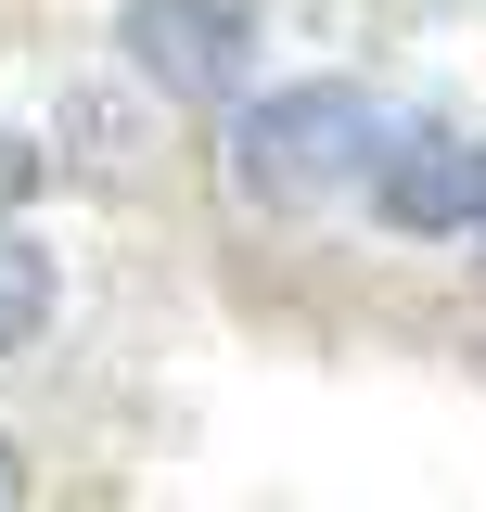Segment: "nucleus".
<instances>
[{"instance_id": "1", "label": "nucleus", "mask_w": 486, "mask_h": 512, "mask_svg": "<svg viewBox=\"0 0 486 512\" xmlns=\"http://www.w3.org/2000/svg\"><path fill=\"white\" fill-rule=\"evenodd\" d=\"M384 167V116H371L346 77H307V90H256L231 116V192L256 205H320Z\"/></svg>"}, {"instance_id": "2", "label": "nucleus", "mask_w": 486, "mask_h": 512, "mask_svg": "<svg viewBox=\"0 0 486 512\" xmlns=\"http://www.w3.org/2000/svg\"><path fill=\"white\" fill-rule=\"evenodd\" d=\"M256 0H128L116 52L167 90V103H243V77H256Z\"/></svg>"}, {"instance_id": "3", "label": "nucleus", "mask_w": 486, "mask_h": 512, "mask_svg": "<svg viewBox=\"0 0 486 512\" xmlns=\"http://www.w3.org/2000/svg\"><path fill=\"white\" fill-rule=\"evenodd\" d=\"M371 192H384L397 231L448 244V231H474V218H486V154H474V141H448V128H410V141H384Z\"/></svg>"}, {"instance_id": "4", "label": "nucleus", "mask_w": 486, "mask_h": 512, "mask_svg": "<svg viewBox=\"0 0 486 512\" xmlns=\"http://www.w3.org/2000/svg\"><path fill=\"white\" fill-rule=\"evenodd\" d=\"M39 320H52V256L26 244V231H0V359H13Z\"/></svg>"}, {"instance_id": "5", "label": "nucleus", "mask_w": 486, "mask_h": 512, "mask_svg": "<svg viewBox=\"0 0 486 512\" xmlns=\"http://www.w3.org/2000/svg\"><path fill=\"white\" fill-rule=\"evenodd\" d=\"M13 500H26V461H13V436H0V512H13Z\"/></svg>"}]
</instances>
